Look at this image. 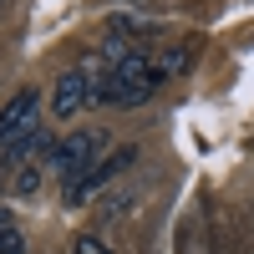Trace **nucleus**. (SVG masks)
Here are the masks:
<instances>
[{
	"label": "nucleus",
	"mask_w": 254,
	"mask_h": 254,
	"mask_svg": "<svg viewBox=\"0 0 254 254\" xmlns=\"http://www.w3.org/2000/svg\"><path fill=\"white\" fill-rule=\"evenodd\" d=\"M0 229H15V214H10L5 203H0Z\"/></svg>",
	"instance_id": "obj_12"
},
{
	"label": "nucleus",
	"mask_w": 254,
	"mask_h": 254,
	"mask_svg": "<svg viewBox=\"0 0 254 254\" xmlns=\"http://www.w3.org/2000/svg\"><path fill=\"white\" fill-rule=\"evenodd\" d=\"M41 188V168H20V178H15V193H36Z\"/></svg>",
	"instance_id": "obj_10"
},
{
	"label": "nucleus",
	"mask_w": 254,
	"mask_h": 254,
	"mask_svg": "<svg viewBox=\"0 0 254 254\" xmlns=\"http://www.w3.org/2000/svg\"><path fill=\"white\" fill-rule=\"evenodd\" d=\"M71 254H112V249H107V244H102L97 234H81V239L71 244Z\"/></svg>",
	"instance_id": "obj_9"
},
{
	"label": "nucleus",
	"mask_w": 254,
	"mask_h": 254,
	"mask_svg": "<svg viewBox=\"0 0 254 254\" xmlns=\"http://www.w3.org/2000/svg\"><path fill=\"white\" fill-rule=\"evenodd\" d=\"M132 163H137V147H117V153L97 158V163H92L76 183H66V193H61V198H66L71 208H76V203H87V198H97V193H102V188H112V183H117V173H127Z\"/></svg>",
	"instance_id": "obj_2"
},
{
	"label": "nucleus",
	"mask_w": 254,
	"mask_h": 254,
	"mask_svg": "<svg viewBox=\"0 0 254 254\" xmlns=\"http://www.w3.org/2000/svg\"><path fill=\"white\" fill-rule=\"evenodd\" d=\"M153 61H158V71H163V76H178V71L188 66V51H183V46H168V51L153 56Z\"/></svg>",
	"instance_id": "obj_7"
},
{
	"label": "nucleus",
	"mask_w": 254,
	"mask_h": 254,
	"mask_svg": "<svg viewBox=\"0 0 254 254\" xmlns=\"http://www.w3.org/2000/svg\"><path fill=\"white\" fill-rule=\"evenodd\" d=\"M36 117H41V92H15L5 107H0V147H15L20 137L36 132Z\"/></svg>",
	"instance_id": "obj_4"
},
{
	"label": "nucleus",
	"mask_w": 254,
	"mask_h": 254,
	"mask_svg": "<svg viewBox=\"0 0 254 254\" xmlns=\"http://www.w3.org/2000/svg\"><path fill=\"white\" fill-rule=\"evenodd\" d=\"M102 142H107V132H102V127H81V132H71L66 142H56L51 168H56L61 178H71V183H76V178L102 158Z\"/></svg>",
	"instance_id": "obj_3"
},
{
	"label": "nucleus",
	"mask_w": 254,
	"mask_h": 254,
	"mask_svg": "<svg viewBox=\"0 0 254 254\" xmlns=\"http://www.w3.org/2000/svg\"><path fill=\"white\" fill-rule=\"evenodd\" d=\"M87 102H92V76H87V66H66V71L56 76V87H51V112H56V117H76Z\"/></svg>",
	"instance_id": "obj_5"
},
{
	"label": "nucleus",
	"mask_w": 254,
	"mask_h": 254,
	"mask_svg": "<svg viewBox=\"0 0 254 254\" xmlns=\"http://www.w3.org/2000/svg\"><path fill=\"white\" fill-rule=\"evenodd\" d=\"M163 87V71H158V61L147 56V51H122L112 66H107V76L92 87V107H112V112H132V107H142L147 97H153Z\"/></svg>",
	"instance_id": "obj_1"
},
{
	"label": "nucleus",
	"mask_w": 254,
	"mask_h": 254,
	"mask_svg": "<svg viewBox=\"0 0 254 254\" xmlns=\"http://www.w3.org/2000/svg\"><path fill=\"white\" fill-rule=\"evenodd\" d=\"M107 36L117 41V46H132V41L158 36V20H153V15H112V20H107Z\"/></svg>",
	"instance_id": "obj_6"
},
{
	"label": "nucleus",
	"mask_w": 254,
	"mask_h": 254,
	"mask_svg": "<svg viewBox=\"0 0 254 254\" xmlns=\"http://www.w3.org/2000/svg\"><path fill=\"white\" fill-rule=\"evenodd\" d=\"M0 254H26V234L20 229H0Z\"/></svg>",
	"instance_id": "obj_8"
},
{
	"label": "nucleus",
	"mask_w": 254,
	"mask_h": 254,
	"mask_svg": "<svg viewBox=\"0 0 254 254\" xmlns=\"http://www.w3.org/2000/svg\"><path fill=\"white\" fill-rule=\"evenodd\" d=\"M127 208H132V198H127V193H117L112 203H102V219L112 224V219H122V214H127Z\"/></svg>",
	"instance_id": "obj_11"
}]
</instances>
